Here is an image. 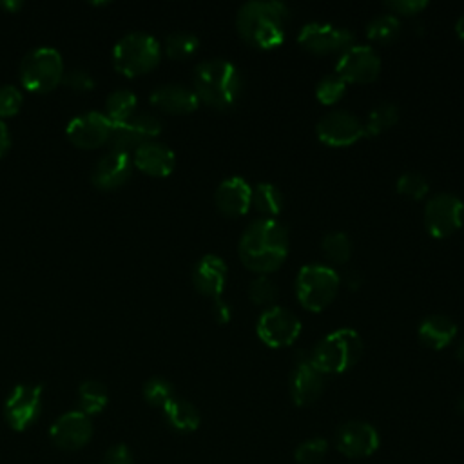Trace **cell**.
Instances as JSON below:
<instances>
[{"mask_svg":"<svg viewBox=\"0 0 464 464\" xmlns=\"http://www.w3.org/2000/svg\"><path fill=\"white\" fill-rule=\"evenodd\" d=\"M288 249L287 227L276 218H258L244 230L238 253L249 271L267 276L285 263Z\"/></svg>","mask_w":464,"mask_h":464,"instance_id":"1","label":"cell"},{"mask_svg":"<svg viewBox=\"0 0 464 464\" xmlns=\"http://www.w3.org/2000/svg\"><path fill=\"white\" fill-rule=\"evenodd\" d=\"M290 8L279 0H251L236 15L240 37L258 49H274L283 44Z\"/></svg>","mask_w":464,"mask_h":464,"instance_id":"2","label":"cell"},{"mask_svg":"<svg viewBox=\"0 0 464 464\" xmlns=\"http://www.w3.org/2000/svg\"><path fill=\"white\" fill-rule=\"evenodd\" d=\"M193 84L198 100L219 111L235 106L244 88L238 67L223 58H212L198 64Z\"/></svg>","mask_w":464,"mask_h":464,"instance_id":"3","label":"cell"},{"mask_svg":"<svg viewBox=\"0 0 464 464\" xmlns=\"http://www.w3.org/2000/svg\"><path fill=\"white\" fill-rule=\"evenodd\" d=\"M363 354V339L354 329H338L325 336L311 352L313 365L323 375L345 374L357 365Z\"/></svg>","mask_w":464,"mask_h":464,"instance_id":"4","label":"cell"},{"mask_svg":"<svg viewBox=\"0 0 464 464\" xmlns=\"http://www.w3.org/2000/svg\"><path fill=\"white\" fill-rule=\"evenodd\" d=\"M341 287V276L336 269L323 263H311L299 269L296 278V296L303 308L322 313L336 299Z\"/></svg>","mask_w":464,"mask_h":464,"instance_id":"5","label":"cell"},{"mask_svg":"<svg viewBox=\"0 0 464 464\" xmlns=\"http://www.w3.org/2000/svg\"><path fill=\"white\" fill-rule=\"evenodd\" d=\"M160 56L162 49L159 40L142 31L125 35L113 49L115 67L127 79L150 73L160 64Z\"/></svg>","mask_w":464,"mask_h":464,"instance_id":"6","label":"cell"},{"mask_svg":"<svg viewBox=\"0 0 464 464\" xmlns=\"http://www.w3.org/2000/svg\"><path fill=\"white\" fill-rule=\"evenodd\" d=\"M64 81V62L56 49L37 47L21 62V82L37 95L51 93Z\"/></svg>","mask_w":464,"mask_h":464,"instance_id":"7","label":"cell"},{"mask_svg":"<svg viewBox=\"0 0 464 464\" xmlns=\"http://www.w3.org/2000/svg\"><path fill=\"white\" fill-rule=\"evenodd\" d=\"M464 223V203L451 193H439L425 205V225L434 238H448Z\"/></svg>","mask_w":464,"mask_h":464,"instance_id":"8","label":"cell"},{"mask_svg":"<svg viewBox=\"0 0 464 464\" xmlns=\"http://www.w3.org/2000/svg\"><path fill=\"white\" fill-rule=\"evenodd\" d=\"M256 332L267 347L283 348L297 341L301 334V322L288 308L274 305L262 313Z\"/></svg>","mask_w":464,"mask_h":464,"instance_id":"9","label":"cell"},{"mask_svg":"<svg viewBox=\"0 0 464 464\" xmlns=\"http://www.w3.org/2000/svg\"><path fill=\"white\" fill-rule=\"evenodd\" d=\"M297 42L301 47L314 55H341L356 44V37L348 28L325 22H308L299 30Z\"/></svg>","mask_w":464,"mask_h":464,"instance_id":"10","label":"cell"},{"mask_svg":"<svg viewBox=\"0 0 464 464\" xmlns=\"http://www.w3.org/2000/svg\"><path fill=\"white\" fill-rule=\"evenodd\" d=\"M334 73L347 84L374 82L381 73V56L372 46L354 44L338 56Z\"/></svg>","mask_w":464,"mask_h":464,"instance_id":"11","label":"cell"},{"mask_svg":"<svg viewBox=\"0 0 464 464\" xmlns=\"http://www.w3.org/2000/svg\"><path fill=\"white\" fill-rule=\"evenodd\" d=\"M316 133L329 147H348L365 138V124L354 113L336 109L318 120Z\"/></svg>","mask_w":464,"mask_h":464,"instance_id":"12","label":"cell"},{"mask_svg":"<svg viewBox=\"0 0 464 464\" xmlns=\"http://www.w3.org/2000/svg\"><path fill=\"white\" fill-rule=\"evenodd\" d=\"M42 412V386L40 384H19L12 391L6 405L4 416L8 425L24 432L37 423Z\"/></svg>","mask_w":464,"mask_h":464,"instance_id":"13","label":"cell"},{"mask_svg":"<svg viewBox=\"0 0 464 464\" xmlns=\"http://www.w3.org/2000/svg\"><path fill=\"white\" fill-rule=\"evenodd\" d=\"M325 389V375L313 365L311 352H301L296 357L290 374V398L296 407H308L320 400Z\"/></svg>","mask_w":464,"mask_h":464,"instance_id":"14","label":"cell"},{"mask_svg":"<svg viewBox=\"0 0 464 464\" xmlns=\"http://www.w3.org/2000/svg\"><path fill=\"white\" fill-rule=\"evenodd\" d=\"M162 133V122L147 113L134 115L129 122L122 125H115L113 134L109 138L111 150L115 152H131L140 145L152 142Z\"/></svg>","mask_w":464,"mask_h":464,"instance_id":"15","label":"cell"},{"mask_svg":"<svg viewBox=\"0 0 464 464\" xmlns=\"http://www.w3.org/2000/svg\"><path fill=\"white\" fill-rule=\"evenodd\" d=\"M115 125L109 122V118L104 113L90 111L67 125V138L73 145L81 149H99L104 143H109V138L113 134Z\"/></svg>","mask_w":464,"mask_h":464,"instance_id":"16","label":"cell"},{"mask_svg":"<svg viewBox=\"0 0 464 464\" xmlns=\"http://www.w3.org/2000/svg\"><path fill=\"white\" fill-rule=\"evenodd\" d=\"M379 432L365 421H348L336 434L338 450L348 459H365L379 450Z\"/></svg>","mask_w":464,"mask_h":464,"instance_id":"17","label":"cell"},{"mask_svg":"<svg viewBox=\"0 0 464 464\" xmlns=\"http://www.w3.org/2000/svg\"><path fill=\"white\" fill-rule=\"evenodd\" d=\"M51 441L62 450H79L93 437V423L82 412H67L51 426Z\"/></svg>","mask_w":464,"mask_h":464,"instance_id":"18","label":"cell"},{"mask_svg":"<svg viewBox=\"0 0 464 464\" xmlns=\"http://www.w3.org/2000/svg\"><path fill=\"white\" fill-rule=\"evenodd\" d=\"M214 200L225 216H244L253 209V185L242 176H230L218 185Z\"/></svg>","mask_w":464,"mask_h":464,"instance_id":"19","label":"cell"},{"mask_svg":"<svg viewBox=\"0 0 464 464\" xmlns=\"http://www.w3.org/2000/svg\"><path fill=\"white\" fill-rule=\"evenodd\" d=\"M133 160L127 152H115L109 154L95 166L93 171V185L100 191H115L120 189L133 175Z\"/></svg>","mask_w":464,"mask_h":464,"instance_id":"20","label":"cell"},{"mask_svg":"<svg viewBox=\"0 0 464 464\" xmlns=\"http://www.w3.org/2000/svg\"><path fill=\"white\" fill-rule=\"evenodd\" d=\"M133 164L149 176L166 178L175 171L176 157L168 145L149 142L134 150Z\"/></svg>","mask_w":464,"mask_h":464,"instance_id":"21","label":"cell"},{"mask_svg":"<svg viewBox=\"0 0 464 464\" xmlns=\"http://www.w3.org/2000/svg\"><path fill=\"white\" fill-rule=\"evenodd\" d=\"M227 272L228 269L219 256L207 254L196 263L193 272V283L202 296L219 299L227 285Z\"/></svg>","mask_w":464,"mask_h":464,"instance_id":"22","label":"cell"},{"mask_svg":"<svg viewBox=\"0 0 464 464\" xmlns=\"http://www.w3.org/2000/svg\"><path fill=\"white\" fill-rule=\"evenodd\" d=\"M150 104L171 115H185L198 109L200 100L194 90L182 84H166L150 93Z\"/></svg>","mask_w":464,"mask_h":464,"instance_id":"23","label":"cell"},{"mask_svg":"<svg viewBox=\"0 0 464 464\" xmlns=\"http://www.w3.org/2000/svg\"><path fill=\"white\" fill-rule=\"evenodd\" d=\"M417 336L425 347L432 350H441L450 347L457 338V325L448 316L432 314L421 322Z\"/></svg>","mask_w":464,"mask_h":464,"instance_id":"24","label":"cell"},{"mask_svg":"<svg viewBox=\"0 0 464 464\" xmlns=\"http://www.w3.org/2000/svg\"><path fill=\"white\" fill-rule=\"evenodd\" d=\"M164 417L168 425L182 434H191L196 432L200 426V412L198 408L189 403L187 400L173 398L166 407H164Z\"/></svg>","mask_w":464,"mask_h":464,"instance_id":"25","label":"cell"},{"mask_svg":"<svg viewBox=\"0 0 464 464\" xmlns=\"http://www.w3.org/2000/svg\"><path fill=\"white\" fill-rule=\"evenodd\" d=\"M136 95L127 90L113 91L106 102V116L113 125H122L136 115Z\"/></svg>","mask_w":464,"mask_h":464,"instance_id":"26","label":"cell"},{"mask_svg":"<svg viewBox=\"0 0 464 464\" xmlns=\"http://www.w3.org/2000/svg\"><path fill=\"white\" fill-rule=\"evenodd\" d=\"M281 191L269 182H262L253 187V207L262 214V218H276L283 211Z\"/></svg>","mask_w":464,"mask_h":464,"instance_id":"27","label":"cell"},{"mask_svg":"<svg viewBox=\"0 0 464 464\" xmlns=\"http://www.w3.org/2000/svg\"><path fill=\"white\" fill-rule=\"evenodd\" d=\"M400 120V109L398 106L391 102L377 104L366 116L365 124V136H379L384 131L394 127Z\"/></svg>","mask_w":464,"mask_h":464,"instance_id":"28","label":"cell"},{"mask_svg":"<svg viewBox=\"0 0 464 464\" xmlns=\"http://www.w3.org/2000/svg\"><path fill=\"white\" fill-rule=\"evenodd\" d=\"M109 403V394L106 384L100 381H84L79 389L81 412L86 416L100 414Z\"/></svg>","mask_w":464,"mask_h":464,"instance_id":"29","label":"cell"},{"mask_svg":"<svg viewBox=\"0 0 464 464\" xmlns=\"http://www.w3.org/2000/svg\"><path fill=\"white\" fill-rule=\"evenodd\" d=\"M401 33V21L394 13H382L374 17L366 26V37L379 44H391Z\"/></svg>","mask_w":464,"mask_h":464,"instance_id":"30","label":"cell"},{"mask_svg":"<svg viewBox=\"0 0 464 464\" xmlns=\"http://www.w3.org/2000/svg\"><path fill=\"white\" fill-rule=\"evenodd\" d=\"M322 249H323V254L332 263H338V265H345L347 262H350L352 253H354L350 236L347 235V232H341V230L327 232L322 240Z\"/></svg>","mask_w":464,"mask_h":464,"instance_id":"31","label":"cell"},{"mask_svg":"<svg viewBox=\"0 0 464 464\" xmlns=\"http://www.w3.org/2000/svg\"><path fill=\"white\" fill-rule=\"evenodd\" d=\"M198 37L187 31H176L166 39V53L173 60H187L198 51Z\"/></svg>","mask_w":464,"mask_h":464,"instance_id":"32","label":"cell"},{"mask_svg":"<svg viewBox=\"0 0 464 464\" xmlns=\"http://www.w3.org/2000/svg\"><path fill=\"white\" fill-rule=\"evenodd\" d=\"M143 398L149 405L164 408L175 398L173 384L164 377H152L143 386Z\"/></svg>","mask_w":464,"mask_h":464,"instance_id":"33","label":"cell"},{"mask_svg":"<svg viewBox=\"0 0 464 464\" xmlns=\"http://www.w3.org/2000/svg\"><path fill=\"white\" fill-rule=\"evenodd\" d=\"M249 299L258 306H274L278 299V287L269 276H256L249 283Z\"/></svg>","mask_w":464,"mask_h":464,"instance_id":"34","label":"cell"},{"mask_svg":"<svg viewBox=\"0 0 464 464\" xmlns=\"http://www.w3.org/2000/svg\"><path fill=\"white\" fill-rule=\"evenodd\" d=\"M329 444L323 437H313L303 441L296 451H294V459L297 464H320L325 455H327Z\"/></svg>","mask_w":464,"mask_h":464,"instance_id":"35","label":"cell"},{"mask_svg":"<svg viewBox=\"0 0 464 464\" xmlns=\"http://www.w3.org/2000/svg\"><path fill=\"white\" fill-rule=\"evenodd\" d=\"M345 91H347V82L336 73L323 76L316 86V97L325 106L336 104L345 95Z\"/></svg>","mask_w":464,"mask_h":464,"instance_id":"36","label":"cell"},{"mask_svg":"<svg viewBox=\"0 0 464 464\" xmlns=\"http://www.w3.org/2000/svg\"><path fill=\"white\" fill-rule=\"evenodd\" d=\"M428 191H430V182L421 173L408 171V173L401 175L398 180V193H401L407 198L423 200L428 194Z\"/></svg>","mask_w":464,"mask_h":464,"instance_id":"37","label":"cell"},{"mask_svg":"<svg viewBox=\"0 0 464 464\" xmlns=\"http://www.w3.org/2000/svg\"><path fill=\"white\" fill-rule=\"evenodd\" d=\"M22 93L15 86L0 88V118L15 116L22 107Z\"/></svg>","mask_w":464,"mask_h":464,"instance_id":"38","label":"cell"},{"mask_svg":"<svg viewBox=\"0 0 464 464\" xmlns=\"http://www.w3.org/2000/svg\"><path fill=\"white\" fill-rule=\"evenodd\" d=\"M64 84L67 88H71L73 91H79V93H88V91L95 90L93 76L82 69H74V71L67 73L64 76Z\"/></svg>","mask_w":464,"mask_h":464,"instance_id":"39","label":"cell"},{"mask_svg":"<svg viewBox=\"0 0 464 464\" xmlns=\"http://www.w3.org/2000/svg\"><path fill=\"white\" fill-rule=\"evenodd\" d=\"M384 6L394 15L412 17L428 8V0H391V3H386Z\"/></svg>","mask_w":464,"mask_h":464,"instance_id":"40","label":"cell"},{"mask_svg":"<svg viewBox=\"0 0 464 464\" xmlns=\"http://www.w3.org/2000/svg\"><path fill=\"white\" fill-rule=\"evenodd\" d=\"M102 464H134V460L131 450L125 444H116L107 450Z\"/></svg>","mask_w":464,"mask_h":464,"instance_id":"41","label":"cell"},{"mask_svg":"<svg viewBox=\"0 0 464 464\" xmlns=\"http://www.w3.org/2000/svg\"><path fill=\"white\" fill-rule=\"evenodd\" d=\"M212 314L214 318L218 320V323H228L230 318H232V308L227 301H223L221 297L219 299H214V305H212Z\"/></svg>","mask_w":464,"mask_h":464,"instance_id":"42","label":"cell"},{"mask_svg":"<svg viewBox=\"0 0 464 464\" xmlns=\"http://www.w3.org/2000/svg\"><path fill=\"white\" fill-rule=\"evenodd\" d=\"M12 147V134L8 131V125L0 120V159H4Z\"/></svg>","mask_w":464,"mask_h":464,"instance_id":"43","label":"cell"},{"mask_svg":"<svg viewBox=\"0 0 464 464\" xmlns=\"http://www.w3.org/2000/svg\"><path fill=\"white\" fill-rule=\"evenodd\" d=\"M22 3L21 0H8V3H0V8L6 10L8 13H17L19 10H22Z\"/></svg>","mask_w":464,"mask_h":464,"instance_id":"44","label":"cell"},{"mask_svg":"<svg viewBox=\"0 0 464 464\" xmlns=\"http://www.w3.org/2000/svg\"><path fill=\"white\" fill-rule=\"evenodd\" d=\"M455 33H457V37L464 42V13L457 19V22H455Z\"/></svg>","mask_w":464,"mask_h":464,"instance_id":"45","label":"cell"},{"mask_svg":"<svg viewBox=\"0 0 464 464\" xmlns=\"http://www.w3.org/2000/svg\"><path fill=\"white\" fill-rule=\"evenodd\" d=\"M455 357L464 363V341H459L457 347H455Z\"/></svg>","mask_w":464,"mask_h":464,"instance_id":"46","label":"cell"},{"mask_svg":"<svg viewBox=\"0 0 464 464\" xmlns=\"http://www.w3.org/2000/svg\"><path fill=\"white\" fill-rule=\"evenodd\" d=\"M457 410L460 412V414H464V394L459 398V401H457Z\"/></svg>","mask_w":464,"mask_h":464,"instance_id":"47","label":"cell"}]
</instances>
